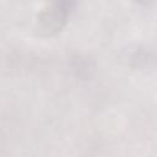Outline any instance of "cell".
Listing matches in <instances>:
<instances>
[{"label":"cell","mask_w":157,"mask_h":157,"mask_svg":"<svg viewBox=\"0 0 157 157\" xmlns=\"http://www.w3.org/2000/svg\"><path fill=\"white\" fill-rule=\"evenodd\" d=\"M74 7V0H53V4L39 17V28L45 34L58 32L66 22Z\"/></svg>","instance_id":"cell-1"},{"label":"cell","mask_w":157,"mask_h":157,"mask_svg":"<svg viewBox=\"0 0 157 157\" xmlns=\"http://www.w3.org/2000/svg\"><path fill=\"white\" fill-rule=\"evenodd\" d=\"M137 2H140V4H144V5H146V4H148L151 0H136Z\"/></svg>","instance_id":"cell-2"}]
</instances>
